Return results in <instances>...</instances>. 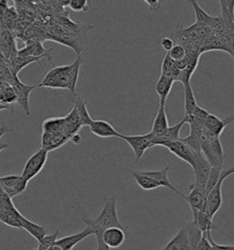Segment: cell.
I'll return each mask as SVG.
<instances>
[{
	"label": "cell",
	"mask_w": 234,
	"mask_h": 250,
	"mask_svg": "<svg viewBox=\"0 0 234 250\" xmlns=\"http://www.w3.org/2000/svg\"><path fill=\"white\" fill-rule=\"evenodd\" d=\"M82 221L86 224L87 227L93 228L95 231V235H102V233L111 228H119L127 230L124 225L119 221L117 210V198L112 196L106 200L102 206L101 213L95 218V220L91 218H82Z\"/></svg>",
	"instance_id": "1"
},
{
	"label": "cell",
	"mask_w": 234,
	"mask_h": 250,
	"mask_svg": "<svg viewBox=\"0 0 234 250\" xmlns=\"http://www.w3.org/2000/svg\"><path fill=\"white\" fill-rule=\"evenodd\" d=\"M72 71L73 63L70 65L53 67L46 73L39 86L49 89H62L72 92Z\"/></svg>",
	"instance_id": "2"
},
{
	"label": "cell",
	"mask_w": 234,
	"mask_h": 250,
	"mask_svg": "<svg viewBox=\"0 0 234 250\" xmlns=\"http://www.w3.org/2000/svg\"><path fill=\"white\" fill-rule=\"evenodd\" d=\"M233 174H234V166L229 169H223L219 176V182L207 196V213L212 219H213L214 215L219 212L223 203L222 184L228 177Z\"/></svg>",
	"instance_id": "3"
},
{
	"label": "cell",
	"mask_w": 234,
	"mask_h": 250,
	"mask_svg": "<svg viewBox=\"0 0 234 250\" xmlns=\"http://www.w3.org/2000/svg\"><path fill=\"white\" fill-rule=\"evenodd\" d=\"M48 151L43 148H39L25 163V166L22 170L21 176L27 181H30L43 169L46 162L48 161Z\"/></svg>",
	"instance_id": "4"
},
{
	"label": "cell",
	"mask_w": 234,
	"mask_h": 250,
	"mask_svg": "<svg viewBox=\"0 0 234 250\" xmlns=\"http://www.w3.org/2000/svg\"><path fill=\"white\" fill-rule=\"evenodd\" d=\"M120 139L124 140L132 148L135 154V163L142 159L143 155L145 154L146 150L150 147H153L152 144V138L150 133L145 135H135V136H125L121 135Z\"/></svg>",
	"instance_id": "5"
},
{
	"label": "cell",
	"mask_w": 234,
	"mask_h": 250,
	"mask_svg": "<svg viewBox=\"0 0 234 250\" xmlns=\"http://www.w3.org/2000/svg\"><path fill=\"white\" fill-rule=\"evenodd\" d=\"M211 169H212V165L210 164V162L207 161L204 155L202 154V152L198 153L197 155L195 164L192 167L193 174L195 178V182L193 184L202 191H205L206 190V186H207L208 179L210 176Z\"/></svg>",
	"instance_id": "6"
},
{
	"label": "cell",
	"mask_w": 234,
	"mask_h": 250,
	"mask_svg": "<svg viewBox=\"0 0 234 250\" xmlns=\"http://www.w3.org/2000/svg\"><path fill=\"white\" fill-rule=\"evenodd\" d=\"M29 181L21 175H7L0 177V184L4 191L11 199L20 195L26 191Z\"/></svg>",
	"instance_id": "7"
},
{
	"label": "cell",
	"mask_w": 234,
	"mask_h": 250,
	"mask_svg": "<svg viewBox=\"0 0 234 250\" xmlns=\"http://www.w3.org/2000/svg\"><path fill=\"white\" fill-rule=\"evenodd\" d=\"M161 146L168 148L171 153L176 155L177 158L182 160L183 162L190 164L191 168L194 166L198 153L194 152L190 147H188L184 142H182L181 140L166 142V143H163Z\"/></svg>",
	"instance_id": "8"
},
{
	"label": "cell",
	"mask_w": 234,
	"mask_h": 250,
	"mask_svg": "<svg viewBox=\"0 0 234 250\" xmlns=\"http://www.w3.org/2000/svg\"><path fill=\"white\" fill-rule=\"evenodd\" d=\"M11 86L14 90L15 95H16V103L18 104L26 113V115L29 117L30 116L29 96L36 86L23 83L19 79L18 76L15 77L14 81L11 83Z\"/></svg>",
	"instance_id": "9"
},
{
	"label": "cell",
	"mask_w": 234,
	"mask_h": 250,
	"mask_svg": "<svg viewBox=\"0 0 234 250\" xmlns=\"http://www.w3.org/2000/svg\"><path fill=\"white\" fill-rule=\"evenodd\" d=\"M190 193L185 195L183 198L189 204L192 216L196 215L198 212H207V195L205 191L193 184L190 185Z\"/></svg>",
	"instance_id": "10"
},
{
	"label": "cell",
	"mask_w": 234,
	"mask_h": 250,
	"mask_svg": "<svg viewBox=\"0 0 234 250\" xmlns=\"http://www.w3.org/2000/svg\"><path fill=\"white\" fill-rule=\"evenodd\" d=\"M234 121V118L220 119L213 114H209L204 122V130L210 139L219 138L222 131L227 125H230Z\"/></svg>",
	"instance_id": "11"
},
{
	"label": "cell",
	"mask_w": 234,
	"mask_h": 250,
	"mask_svg": "<svg viewBox=\"0 0 234 250\" xmlns=\"http://www.w3.org/2000/svg\"><path fill=\"white\" fill-rule=\"evenodd\" d=\"M21 213L17 209L14 204L0 207V222L10 228L22 229Z\"/></svg>",
	"instance_id": "12"
},
{
	"label": "cell",
	"mask_w": 234,
	"mask_h": 250,
	"mask_svg": "<svg viewBox=\"0 0 234 250\" xmlns=\"http://www.w3.org/2000/svg\"><path fill=\"white\" fill-rule=\"evenodd\" d=\"M90 132L96 137L106 139V138H120L121 134L117 132L115 126L110 124L108 121L98 119L93 120L92 124L89 125Z\"/></svg>",
	"instance_id": "13"
},
{
	"label": "cell",
	"mask_w": 234,
	"mask_h": 250,
	"mask_svg": "<svg viewBox=\"0 0 234 250\" xmlns=\"http://www.w3.org/2000/svg\"><path fill=\"white\" fill-rule=\"evenodd\" d=\"M95 235L94 229L90 227H87L84 230L80 231L74 235H67L61 238H58L56 241V245L60 247L62 250H73L75 246H77L79 243L87 238L90 235Z\"/></svg>",
	"instance_id": "14"
},
{
	"label": "cell",
	"mask_w": 234,
	"mask_h": 250,
	"mask_svg": "<svg viewBox=\"0 0 234 250\" xmlns=\"http://www.w3.org/2000/svg\"><path fill=\"white\" fill-rule=\"evenodd\" d=\"M103 243L112 249H118L125 242V230L119 228H111L102 233Z\"/></svg>",
	"instance_id": "15"
},
{
	"label": "cell",
	"mask_w": 234,
	"mask_h": 250,
	"mask_svg": "<svg viewBox=\"0 0 234 250\" xmlns=\"http://www.w3.org/2000/svg\"><path fill=\"white\" fill-rule=\"evenodd\" d=\"M51 50H46L42 43L39 41H28L25 47H23L20 50L18 51L17 56L20 57H45L51 59L49 57L48 52Z\"/></svg>",
	"instance_id": "16"
},
{
	"label": "cell",
	"mask_w": 234,
	"mask_h": 250,
	"mask_svg": "<svg viewBox=\"0 0 234 250\" xmlns=\"http://www.w3.org/2000/svg\"><path fill=\"white\" fill-rule=\"evenodd\" d=\"M158 250H192L186 227L180 228L175 236L163 249Z\"/></svg>",
	"instance_id": "17"
},
{
	"label": "cell",
	"mask_w": 234,
	"mask_h": 250,
	"mask_svg": "<svg viewBox=\"0 0 234 250\" xmlns=\"http://www.w3.org/2000/svg\"><path fill=\"white\" fill-rule=\"evenodd\" d=\"M187 123V120L183 118L178 123H176L173 126H169L168 130L164 133L163 136H161L160 138H155L153 135L150 133L151 138H152V144L153 147L155 146H161L163 143L166 142H171V141H176V140H180L179 137V133L183 127V125Z\"/></svg>",
	"instance_id": "18"
},
{
	"label": "cell",
	"mask_w": 234,
	"mask_h": 250,
	"mask_svg": "<svg viewBox=\"0 0 234 250\" xmlns=\"http://www.w3.org/2000/svg\"><path fill=\"white\" fill-rule=\"evenodd\" d=\"M70 139L63 133H43L41 148L49 152L63 146Z\"/></svg>",
	"instance_id": "19"
},
{
	"label": "cell",
	"mask_w": 234,
	"mask_h": 250,
	"mask_svg": "<svg viewBox=\"0 0 234 250\" xmlns=\"http://www.w3.org/2000/svg\"><path fill=\"white\" fill-rule=\"evenodd\" d=\"M169 127L168 124V116L166 112V105L160 104L158 111L154 118L152 129L150 133L153 135L155 138H160L164 135V133L168 130Z\"/></svg>",
	"instance_id": "20"
},
{
	"label": "cell",
	"mask_w": 234,
	"mask_h": 250,
	"mask_svg": "<svg viewBox=\"0 0 234 250\" xmlns=\"http://www.w3.org/2000/svg\"><path fill=\"white\" fill-rule=\"evenodd\" d=\"M198 106L199 105L197 104L191 84L184 86V112L185 113L183 118L187 120V123H189L192 119L193 114L195 111L197 110Z\"/></svg>",
	"instance_id": "21"
},
{
	"label": "cell",
	"mask_w": 234,
	"mask_h": 250,
	"mask_svg": "<svg viewBox=\"0 0 234 250\" xmlns=\"http://www.w3.org/2000/svg\"><path fill=\"white\" fill-rule=\"evenodd\" d=\"M190 4L192 5L193 9H194L195 19H196L195 23L197 25L209 27L212 30V28L217 24L218 21H219V16L218 17H212V16L209 15L204 9L199 6V4L197 3V1H195V0L190 1Z\"/></svg>",
	"instance_id": "22"
},
{
	"label": "cell",
	"mask_w": 234,
	"mask_h": 250,
	"mask_svg": "<svg viewBox=\"0 0 234 250\" xmlns=\"http://www.w3.org/2000/svg\"><path fill=\"white\" fill-rule=\"evenodd\" d=\"M175 81L172 78H169L168 76L161 74L159 79L156 82L155 85V90L159 97V104L166 105L168 96L172 90L173 84Z\"/></svg>",
	"instance_id": "23"
},
{
	"label": "cell",
	"mask_w": 234,
	"mask_h": 250,
	"mask_svg": "<svg viewBox=\"0 0 234 250\" xmlns=\"http://www.w3.org/2000/svg\"><path fill=\"white\" fill-rule=\"evenodd\" d=\"M168 170H169V167H166L162 170H146L142 172L147 176L153 178L154 180H156L158 184H160L161 187H166L169 190L176 192V194L180 195L181 197H184L185 194H183L182 192L178 191L175 186L170 183L168 177Z\"/></svg>",
	"instance_id": "24"
},
{
	"label": "cell",
	"mask_w": 234,
	"mask_h": 250,
	"mask_svg": "<svg viewBox=\"0 0 234 250\" xmlns=\"http://www.w3.org/2000/svg\"><path fill=\"white\" fill-rule=\"evenodd\" d=\"M220 18L225 26L234 29V0H220Z\"/></svg>",
	"instance_id": "25"
},
{
	"label": "cell",
	"mask_w": 234,
	"mask_h": 250,
	"mask_svg": "<svg viewBox=\"0 0 234 250\" xmlns=\"http://www.w3.org/2000/svg\"><path fill=\"white\" fill-rule=\"evenodd\" d=\"M21 226L22 229L27 231L29 235L33 236L36 239L38 242L47 235V229L46 228L42 227V226L38 225L32 221L29 220L24 215L22 216L21 218Z\"/></svg>",
	"instance_id": "26"
},
{
	"label": "cell",
	"mask_w": 234,
	"mask_h": 250,
	"mask_svg": "<svg viewBox=\"0 0 234 250\" xmlns=\"http://www.w3.org/2000/svg\"><path fill=\"white\" fill-rule=\"evenodd\" d=\"M45 57H20L14 56L10 60V66L15 76H18V74L21 72L25 67L29 66V64L33 62H38L40 64V61Z\"/></svg>",
	"instance_id": "27"
},
{
	"label": "cell",
	"mask_w": 234,
	"mask_h": 250,
	"mask_svg": "<svg viewBox=\"0 0 234 250\" xmlns=\"http://www.w3.org/2000/svg\"><path fill=\"white\" fill-rule=\"evenodd\" d=\"M161 74H164L169 78H172L174 81H177L180 74V70L177 68L175 61L171 59L168 52L166 53L162 64H161Z\"/></svg>",
	"instance_id": "28"
},
{
	"label": "cell",
	"mask_w": 234,
	"mask_h": 250,
	"mask_svg": "<svg viewBox=\"0 0 234 250\" xmlns=\"http://www.w3.org/2000/svg\"><path fill=\"white\" fill-rule=\"evenodd\" d=\"M65 127V118H48L42 124V131L43 133H63L64 134Z\"/></svg>",
	"instance_id": "29"
},
{
	"label": "cell",
	"mask_w": 234,
	"mask_h": 250,
	"mask_svg": "<svg viewBox=\"0 0 234 250\" xmlns=\"http://www.w3.org/2000/svg\"><path fill=\"white\" fill-rule=\"evenodd\" d=\"M192 223L195 224L203 234L212 233V230L214 228L212 219L206 211L198 212L196 215L192 216Z\"/></svg>",
	"instance_id": "30"
},
{
	"label": "cell",
	"mask_w": 234,
	"mask_h": 250,
	"mask_svg": "<svg viewBox=\"0 0 234 250\" xmlns=\"http://www.w3.org/2000/svg\"><path fill=\"white\" fill-rule=\"evenodd\" d=\"M133 176L135 178L139 187L145 191H152L161 187L160 184H158L156 180L144 174L142 171L134 172Z\"/></svg>",
	"instance_id": "31"
},
{
	"label": "cell",
	"mask_w": 234,
	"mask_h": 250,
	"mask_svg": "<svg viewBox=\"0 0 234 250\" xmlns=\"http://www.w3.org/2000/svg\"><path fill=\"white\" fill-rule=\"evenodd\" d=\"M73 101L74 104V107L76 108V110L80 116L81 125L82 126H89L92 124L93 119L90 117V114L88 112L85 100L82 99L80 96H75V98L73 99Z\"/></svg>",
	"instance_id": "32"
},
{
	"label": "cell",
	"mask_w": 234,
	"mask_h": 250,
	"mask_svg": "<svg viewBox=\"0 0 234 250\" xmlns=\"http://www.w3.org/2000/svg\"><path fill=\"white\" fill-rule=\"evenodd\" d=\"M185 227L188 230L191 250H195L197 247V245L201 241L204 234L202 233V231L199 228H197L195 224L192 223V221L188 223Z\"/></svg>",
	"instance_id": "33"
},
{
	"label": "cell",
	"mask_w": 234,
	"mask_h": 250,
	"mask_svg": "<svg viewBox=\"0 0 234 250\" xmlns=\"http://www.w3.org/2000/svg\"><path fill=\"white\" fill-rule=\"evenodd\" d=\"M223 170V165H219L216 167H212L211 172H210V176L208 179V183L206 186V195L208 196V194L211 192L212 189L215 187V185L219 182V176L221 174V171Z\"/></svg>",
	"instance_id": "34"
},
{
	"label": "cell",
	"mask_w": 234,
	"mask_h": 250,
	"mask_svg": "<svg viewBox=\"0 0 234 250\" xmlns=\"http://www.w3.org/2000/svg\"><path fill=\"white\" fill-rule=\"evenodd\" d=\"M210 147H211L212 155L215 158V160L219 162V163H223L224 164L225 155H224L222 145H221V143L219 141V138L210 139Z\"/></svg>",
	"instance_id": "35"
},
{
	"label": "cell",
	"mask_w": 234,
	"mask_h": 250,
	"mask_svg": "<svg viewBox=\"0 0 234 250\" xmlns=\"http://www.w3.org/2000/svg\"><path fill=\"white\" fill-rule=\"evenodd\" d=\"M58 234L59 231L57 230L54 234L51 235H46L41 240L39 241V245L36 250H50L52 246L56 244V241L58 240Z\"/></svg>",
	"instance_id": "36"
},
{
	"label": "cell",
	"mask_w": 234,
	"mask_h": 250,
	"mask_svg": "<svg viewBox=\"0 0 234 250\" xmlns=\"http://www.w3.org/2000/svg\"><path fill=\"white\" fill-rule=\"evenodd\" d=\"M168 54L171 57V59L175 62L181 61L187 56V52H186L185 48L179 44H175V46L172 48V50L168 52Z\"/></svg>",
	"instance_id": "37"
},
{
	"label": "cell",
	"mask_w": 234,
	"mask_h": 250,
	"mask_svg": "<svg viewBox=\"0 0 234 250\" xmlns=\"http://www.w3.org/2000/svg\"><path fill=\"white\" fill-rule=\"evenodd\" d=\"M69 8L76 12H87L89 9V3L87 0H71Z\"/></svg>",
	"instance_id": "38"
},
{
	"label": "cell",
	"mask_w": 234,
	"mask_h": 250,
	"mask_svg": "<svg viewBox=\"0 0 234 250\" xmlns=\"http://www.w3.org/2000/svg\"><path fill=\"white\" fill-rule=\"evenodd\" d=\"M2 96H3V101L5 104L8 105L9 104L16 103V95H15L14 90L12 88V86H7L4 89V91L2 93Z\"/></svg>",
	"instance_id": "39"
},
{
	"label": "cell",
	"mask_w": 234,
	"mask_h": 250,
	"mask_svg": "<svg viewBox=\"0 0 234 250\" xmlns=\"http://www.w3.org/2000/svg\"><path fill=\"white\" fill-rule=\"evenodd\" d=\"M207 237L212 245V250H234V246L232 245H220L212 239V233H208Z\"/></svg>",
	"instance_id": "40"
},
{
	"label": "cell",
	"mask_w": 234,
	"mask_h": 250,
	"mask_svg": "<svg viewBox=\"0 0 234 250\" xmlns=\"http://www.w3.org/2000/svg\"><path fill=\"white\" fill-rule=\"evenodd\" d=\"M160 46L166 52H169L175 46V42L170 37H164L161 40Z\"/></svg>",
	"instance_id": "41"
},
{
	"label": "cell",
	"mask_w": 234,
	"mask_h": 250,
	"mask_svg": "<svg viewBox=\"0 0 234 250\" xmlns=\"http://www.w3.org/2000/svg\"><path fill=\"white\" fill-rule=\"evenodd\" d=\"M195 250H212V245L207 237V234H204L201 241L197 245Z\"/></svg>",
	"instance_id": "42"
},
{
	"label": "cell",
	"mask_w": 234,
	"mask_h": 250,
	"mask_svg": "<svg viewBox=\"0 0 234 250\" xmlns=\"http://www.w3.org/2000/svg\"><path fill=\"white\" fill-rule=\"evenodd\" d=\"M145 2L149 6L150 10L152 11H158L160 8L161 3L158 0H146Z\"/></svg>",
	"instance_id": "43"
},
{
	"label": "cell",
	"mask_w": 234,
	"mask_h": 250,
	"mask_svg": "<svg viewBox=\"0 0 234 250\" xmlns=\"http://www.w3.org/2000/svg\"><path fill=\"white\" fill-rule=\"evenodd\" d=\"M9 132H12V129L8 128V126L5 125L4 123H2L1 126H0V139H1L5 134H7V133Z\"/></svg>",
	"instance_id": "44"
},
{
	"label": "cell",
	"mask_w": 234,
	"mask_h": 250,
	"mask_svg": "<svg viewBox=\"0 0 234 250\" xmlns=\"http://www.w3.org/2000/svg\"><path fill=\"white\" fill-rule=\"evenodd\" d=\"M70 140L73 142V144H80V140H81L80 134L78 133V134L73 135V137L71 138V140Z\"/></svg>",
	"instance_id": "45"
},
{
	"label": "cell",
	"mask_w": 234,
	"mask_h": 250,
	"mask_svg": "<svg viewBox=\"0 0 234 250\" xmlns=\"http://www.w3.org/2000/svg\"><path fill=\"white\" fill-rule=\"evenodd\" d=\"M7 147H8V144H5V143L0 142V152H1L3 149H6Z\"/></svg>",
	"instance_id": "46"
},
{
	"label": "cell",
	"mask_w": 234,
	"mask_h": 250,
	"mask_svg": "<svg viewBox=\"0 0 234 250\" xmlns=\"http://www.w3.org/2000/svg\"><path fill=\"white\" fill-rule=\"evenodd\" d=\"M8 108H9V106H8L7 104L0 103V111L5 110V109H8Z\"/></svg>",
	"instance_id": "47"
},
{
	"label": "cell",
	"mask_w": 234,
	"mask_h": 250,
	"mask_svg": "<svg viewBox=\"0 0 234 250\" xmlns=\"http://www.w3.org/2000/svg\"><path fill=\"white\" fill-rule=\"evenodd\" d=\"M50 250H62V249H61V248H60V247H58V245H56V244H55V245H54V246H52V247H51V249H50Z\"/></svg>",
	"instance_id": "48"
}]
</instances>
